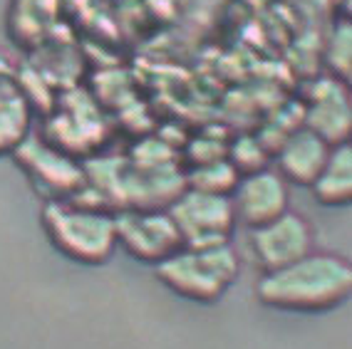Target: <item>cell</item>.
<instances>
[{
  "label": "cell",
  "instance_id": "9c48e42d",
  "mask_svg": "<svg viewBox=\"0 0 352 349\" xmlns=\"http://www.w3.org/2000/svg\"><path fill=\"white\" fill-rule=\"evenodd\" d=\"M32 100L6 52H0V156L30 137Z\"/></svg>",
  "mask_w": 352,
  "mask_h": 349
},
{
  "label": "cell",
  "instance_id": "3957f363",
  "mask_svg": "<svg viewBox=\"0 0 352 349\" xmlns=\"http://www.w3.org/2000/svg\"><path fill=\"white\" fill-rule=\"evenodd\" d=\"M157 280L166 290L191 302H219L236 285L241 258L231 243L208 248H182L154 265Z\"/></svg>",
  "mask_w": 352,
  "mask_h": 349
},
{
  "label": "cell",
  "instance_id": "7a4b0ae2",
  "mask_svg": "<svg viewBox=\"0 0 352 349\" xmlns=\"http://www.w3.org/2000/svg\"><path fill=\"white\" fill-rule=\"evenodd\" d=\"M40 221L52 248L82 265H102L117 250V225L107 211L75 199L47 201Z\"/></svg>",
  "mask_w": 352,
  "mask_h": 349
},
{
  "label": "cell",
  "instance_id": "30bf717a",
  "mask_svg": "<svg viewBox=\"0 0 352 349\" xmlns=\"http://www.w3.org/2000/svg\"><path fill=\"white\" fill-rule=\"evenodd\" d=\"M330 149L333 146L325 139H320L315 131L300 126V129L290 131L278 146L276 171L283 176L285 183L310 188L315 179H318V174L322 171V166H325Z\"/></svg>",
  "mask_w": 352,
  "mask_h": 349
},
{
  "label": "cell",
  "instance_id": "ba28073f",
  "mask_svg": "<svg viewBox=\"0 0 352 349\" xmlns=\"http://www.w3.org/2000/svg\"><path fill=\"white\" fill-rule=\"evenodd\" d=\"M13 156L30 176V181L50 194V201L69 199L85 181L82 168L69 156L55 151L50 144H43L32 134L13 151Z\"/></svg>",
  "mask_w": 352,
  "mask_h": 349
},
{
  "label": "cell",
  "instance_id": "8992f818",
  "mask_svg": "<svg viewBox=\"0 0 352 349\" xmlns=\"http://www.w3.org/2000/svg\"><path fill=\"white\" fill-rule=\"evenodd\" d=\"M248 248L263 273L280 270L315 250V231L298 211H285L276 221L251 228Z\"/></svg>",
  "mask_w": 352,
  "mask_h": 349
},
{
  "label": "cell",
  "instance_id": "7c38bea8",
  "mask_svg": "<svg viewBox=\"0 0 352 349\" xmlns=\"http://www.w3.org/2000/svg\"><path fill=\"white\" fill-rule=\"evenodd\" d=\"M313 196L320 206L342 208L352 199V149L350 144H335L325 166L313 181Z\"/></svg>",
  "mask_w": 352,
  "mask_h": 349
},
{
  "label": "cell",
  "instance_id": "8fae6325",
  "mask_svg": "<svg viewBox=\"0 0 352 349\" xmlns=\"http://www.w3.org/2000/svg\"><path fill=\"white\" fill-rule=\"evenodd\" d=\"M350 100H347L345 85L335 77L318 82L313 89L308 112H305V129L315 131L320 139H325L330 146L347 142L350 134Z\"/></svg>",
  "mask_w": 352,
  "mask_h": 349
},
{
  "label": "cell",
  "instance_id": "52a82bcc",
  "mask_svg": "<svg viewBox=\"0 0 352 349\" xmlns=\"http://www.w3.org/2000/svg\"><path fill=\"white\" fill-rule=\"evenodd\" d=\"M228 199H231L236 223H243L248 228L271 223L278 216L290 211L288 183L276 168L268 166L253 174L239 176Z\"/></svg>",
  "mask_w": 352,
  "mask_h": 349
},
{
  "label": "cell",
  "instance_id": "6da1fadb",
  "mask_svg": "<svg viewBox=\"0 0 352 349\" xmlns=\"http://www.w3.org/2000/svg\"><path fill=\"white\" fill-rule=\"evenodd\" d=\"M352 293V265L338 253L313 250L285 268L263 273L256 282L261 305L280 312L320 315L345 305Z\"/></svg>",
  "mask_w": 352,
  "mask_h": 349
},
{
  "label": "cell",
  "instance_id": "277c9868",
  "mask_svg": "<svg viewBox=\"0 0 352 349\" xmlns=\"http://www.w3.org/2000/svg\"><path fill=\"white\" fill-rule=\"evenodd\" d=\"M169 216L182 236L184 248H208L231 240L236 216L228 196L186 188L169 203Z\"/></svg>",
  "mask_w": 352,
  "mask_h": 349
},
{
  "label": "cell",
  "instance_id": "5bb4252c",
  "mask_svg": "<svg viewBox=\"0 0 352 349\" xmlns=\"http://www.w3.org/2000/svg\"><path fill=\"white\" fill-rule=\"evenodd\" d=\"M327 65L333 69V77L345 82L350 77V25L338 23L333 30V38L327 45Z\"/></svg>",
  "mask_w": 352,
  "mask_h": 349
},
{
  "label": "cell",
  "instance_id": "5b68a950",
  "mask_svg": "<svg viewBox=\"0 0 352 349\" xmlns=\"http://www.w3.org/2000/svg\"><path fill=\"white\" fill-rule=\"evenodd\" d=\"M114 225L117 248H124L139 262L159 265L184 248L169 211L162 208H132L114 216Z\"/></svg>",
  "mask_w": 352,
  "mask_h": 349
},
{
  "label": "cell",
  "instance_id": "4fadbf2b",
  "mask_svg": "<svg viewBox=\"0 0 352 349\" xmlns=\"http://www.w3.org/2000/svg\"><path fill=\"white\" fill-rule=\"evenodd\" d=\"M236 181H239V171L231 166V161L219 159V161L199 164L189 176V188L204 191V194L231 196Z\"/></svg>",
  "mask_w": 352,
  "mask_h": 349
}]
</instances>
